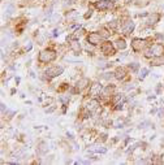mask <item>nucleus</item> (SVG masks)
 Here are the masks:
<instances>
[{
  "label": "nucleus",
  "instance_id": "nucleus-11",
  "mask_svg": "<svg viewBox=\"0 0 164 165\" xmlns=\"http://www.w3.org/2000/svg\"><path fill=\"white\" fill-rule=\"evenodd\" d=\"M103 88H104V86L102 84V82H94V83L90 84L87 95L93 96V98H99L102 95V92H103Z\"/></svg>",
  "mask_w": 164,
  "mask_h": 165
},
{
  "label": "nucleus",
  "instance_id": "nucleus-42",
  "mask_svg": "<svg viewBox=\"0 0 164 165\" xmlns=\"http://www.w3.org/2000/svg\"><path fill=\"white\" fill-rule=\"evenodd\" d=\"M0 108H1V116L4 117V115H5V113H7V111H8V108H7V105H5L4 103L0 104Z\"/></svg>",
  "mask_w": 164,
  "mask_h": 165
},
{
  "label": "nucleus",
  "instance_id": "nucleus-30",
  "mask_svg": "<svg viewBox=\"0 0 164 165\" xmlns=\"http://www.w3.org/2000/svg\"><path fill=\"white\" fill-rule=\"evenodd\" d=\"M77 1V0H61V3H63V7L65 8V9H68V8H70L73 4H74Z\"/></svg>",
  "mask_w": 164,
  "mask_h": 165
},
{
  "label": "nucleus",
  "instance_id": "nucleus-47",
  "mask_svg": "<svg viewBox=\"0 0 164 165\" xmlns=\"http://www.w3.org/2000/svg\"><path fill=\"white\" fill-rule=\"evenodd\" d=\"M14 79H16V84H18V83H20V81H21V78H20V77H16Z\"/></svg>",
  "mask_w": 164,
  "mask_h": 165
},
{
  "label": "nucleus",
  "instance_id": "nucleus-13",
  "mask_svg": "<svg viewBox=\"0 0 164 165\" xmlns=\"http://www.w3.org/2000/svg\"><path fill=\"white\" fill-rule=\"evenodd\" d=\"M162 20V13L160 12H152L147 16V18H146V26L147 27H152L158 25Z\"/></svg>",
  "mask_w": 164,
  "mask_h": 165
},
{
  "label": "nucleus",
  "instance_id": "nucleus-14",
  "mask_svg": "<svg viewBox=\"0 0 164 165\" xmlns=\"http://www.w3.org/2000/svg\"><path fill=\"white\" fill-rule=\"evenodd\" d=\"M68 47H69V49L72 51V53L74 56L81 55V52H82V44L80 42V39H70Z\"/></svg>",
  "mask_w": 164,
  "mask_h": 165
},
{
  "label": "nucleus",
  "instance_id": "nucleus-41",
  "mask_svg": "<svg viewBox=\"0 0 164 165\" xmlns=\"http://www.w3.org/2000/svg\"><path fill=\"white\" fill-rule=\"evenodd\" d=\"M150 125H151L150 121H143V122H141V124H139V126H138V127H139V129H146V127H149Z\"/></svg>",
  "mask_w": 164,
  "mask_h": 165
},
{
  "label": "nucleus",
  "instance_id": "nucleus-50",
  "mask_svg": "<svg viewBox=\"0 0 164 165\" xmlns=\"http://www.w3.org/2000/svg\"><path fill=\"white\" fill-rule=\"evenodd\" d=\"M14 92H16V88H12V90H10V94H12V95H13Z\"/></svg>",
  "mask_w": 164,
  "mask_h": 165
},
{
  "label": "nucleus",
  "instance_id": "nucleus-1",
  "mask_svg": "<svg viewBox=\"0 0 164 165\" xmlns=\"http://www.w3.org/2000/svg\"><path fill=\"white\" fill-rule=\"evenodd\" d=\"M57 59V52L52 48H44L38 53V62L42 65H47Z\"/></svg>",
  "mask_w": 164,
  "mask_h": 165
},
{
  "label": "nucleus",
  "instance_id": "nucleus-26",
  "mask_svg": "<svg viewBox=\"0 0 164 165\" xmlns=\"http://www.w3.org/2000/svg\"><path fill=\"white\" fill-rule=\"evenodd\" d=\"M125 124H126L125 120H121V118H118V120L113 124V127H116V129H124V127H125Z\"/></svg>",
  "mask_w": 164,
  "mask_h": 165
},
{
  "label": "nucleus",
  "instance_id": "nucleus-49",
  "mask_svg": "<svg viewBox=\"0 0 164 165\" xmlns=\"http://www.w3.org/2000/svg\"><path fill=\"white\" fill-rule=\"evenodd\" d=\"M59 1H60V0H52V4H54V5H55V4H56V3H59Z\"/></svg>",
  "mask_w": 164,
  "mask_h": 165
},
{
  "label": "nucleus",
  "instance_id": "nucleus-40",
  "mask_svg": "<svg viewBox=\"0 0 164 165\" xmlns=\"http://www.w3.org/2000/svg\"><path fill=\"white\" fill-rule=\"evenodd\" d=\"M60 20V14L57 13H54L52 14V18H51V21H52V24H57V21Z\"/></svg>",
  "mask_w": 164,
  "mask_h": 165
},
{
  "label": "nucleus",
  "instance_id": "nucleus-45",
  "mask_svg": "<svg viewBox=\"0 0 164 165\" xmlns=\"http://www.w3.org/2000/svg\"><path fill=\"white\" fill-rule=\"evenodd\" d=\"M66 136H68L69 139H73V135H72V133H69V131L66 133Z\"/></svg>",
  "mask_w": 164,
  "mask_h": 165
},
{
  "label": "nucleus",
  "instance_id": "nucleus-44",
  "mask_svg": "<svg viewBox=\"0 0 164 165\" xmlns=\"http://www.w3.org/2000/svg\"><path fill=\"white\" fill-rule=\"evenodd\" d=\"M149 14H150L149 12H142V13H138L137 16H138V17H147Z\"/></svg>",
  "mask_w": 164,
  "mask_h": 165
},
{
  "label": "nucleus",
  "instance_id": "nucleus-12",
  "mask_svg": "<svg viewBox=\"0 0 164 165\" xmlns=\"http://www.w3.org/2000/svg\"><path fill=\"white\" fill-rule=\"evenodd\" d=\"M115 72V79H117V81H126L129 74H130V72H129L128 66H117L116 69L113 70Z\"/></svg>",
  "mask_w": 164,
  "mask_h": 165
},
{
  "label": "nucleus",
  "instance_id": "nucleus-6",
  "mask_svg": "<svg viewBox=\"0 0 164 165\" xmlns=\"http://www.w3.org/2000/svg\"><path fill=\"white\" fill-rule=\"evenodd\" d=\"M99 47H100V52L103 53V56H106V57H109V56H115L116 52H117V49H116V47H115L113 42L108 41V39H106V41L102 43Z\"/></svg>",
  "mask_w": 164,
  "mask_h": 165
},
{
  "label": "nucleus",
  "instance_id": "nucleus-46",
  "mask_svg": "<svg viewBox=\"0 0 164 165\" xmlns=\"http://www.w3.org/2000/svg\"><path fill=\"white\" fill-rule=\"evenodd\" d=\"M150 113H151V115H155V113H156V108H152V109L150 111Z\"/></svg>",
  "mask_w": 164,
  "mask_h": 165
},
{
  "label": "nucleus",
  "instance_id": "nucleus-9",
  "mask_svg": "<svg viewBox=\"0 0 164 165\" xmlns=\"http://www.w3.org/2000/svg\"><path fill=\"white\" fill-rule=\"evenodd\" d=\"M104 41H106V39L100 35L99 31H91V33H87L86 34V43L94 45V47L100 45Z\"/></svg>",
  "mask_w": 164,
  "mask_h": 165
},
{
  "label": "nucleus",
  "instance_id": "nucleus-51",
  "mask_svg": "<svg viewBox=\"0 0 164 165\" xmlns=\"http://www.w3.org/2000/svg\"><path fill=\"white\" fill-rule=\"evenodd\" d=\"M113 1H115V3H117V1H121V0H113Z\"/></svg>",
  "mask_w": 164,
  "mask_h": 165
},
{
  "label": "nucleus",
  "instance_id": "nucleus-32",
  "mask_svg": "<svg viewBox=\"0 0 164 165\" xmlns=\"http://www.w3.org/2000/svg\"><path fill=\"white\" fill-rule=\"evenodd\" d=\"M107 140H108V134H107V133H102L99 135V138H98V142H99V143H104V142H107Z\"/></svg>",
  "mask_w": 164,
  "mask_h": 165
},
{
  "label": "nucleus",
  "instance_id": "nucleus-25",
  "mask_svg": "<svg viewBox=\"0 0 164 165\" xmlns=\"http://www.w3.org/2000/svg\"><path fill=\"white\" fill-rule=\"evenodd\" d=\"M100 78L104 79V81H107V82H109L111 79L115 78V72H106V73H103V74L100 76Z\"/></svg>",
  "mask_w": 164,
  "mask_h": 165
},
{
  "label": "nucleus",
  "instance_id": "nucleus-43",
  "mask_svg": "<svg viewBox=\"0 0 164 165\" xmlns=\"http://www.w3.org/2000/svg\"><path fill=\"white\" fill-rule=\"evenodd\" d=\"M133 88H134L133 83H126L125 86H124V91H129V90H133Z\"/></svg>",
  "mask_w": 164,
  "mask_h": 165
},
{
  "label": "nucleus",
  "instance_id": "nucleus-29",
  "mask_svg": "<svg viewBox=\"0 0 164 165\" xmlns=\"http://www.w3.org/2000/svg\"><path fill=\"white\" fill-rule=\"evenodd\" d=\"M52 9H54V4H50L48 7L44 9V16L48 17V18H50V17H52V14H54L52 13Z\"/></svg>",
  "mask_w": 164,
  "mask_h": 165
},
{
  "label": "nucleus",
  "instance_id": "nucleus-35",
  "mask_svg": "<svg viewBox=\"0 0 164 165\" xmlns=\"http://www.w3.org/2000/svg\"><path fill=\"white\" fill-rule=\"evenodd\" d=\"M154 39H155V41H159V42H163L164 41V34H162V33H155L154 34Z\"/></svg>",
  "mask_w": 164,
  "mask_h": 165
},
{
  "label": "nucleus",
  "instance_id": "nucleus-34",
  "mask_svg": "<svg viewBox=\"0 0 164 165\" xmlns=\"http://www.w3.org/2000/svg\"><path fill=\"white\" fill-rule=\"evenodd\" d=\"M33 49V42H26L25 43V45H24V51L25 52H30V51Z\"/></svg>",
  "mask_w": 164,
  "mask_h": 165
},
{
  "label": "nucleus",
  "instance_id": "nucleus-31",
  "mask_svg": "<svg viewBox=\"0 0 164 165\" xmlns=\"http://www.w3.org/2000/svg\"><path fill=\"white\" fill-rule=\"evenodd\" d=\"M134 4L137 5V7H146V5L150 4V1L149 0H135Z\"/></svg>",
  "mask_w": 164,
  "mask_h": 165
},
{
  "label": "nucleus",
  "instance_id": "nucleus-21",
  "mask_svg": "<svg viewBox=\"0 0 164 165\" xmlns=\"http://www.w3.org/2000/svg\"><path fill=\"white\" fill-rule=\"evenodd\" d=\"M89 152H94V153H107V147H104V146H91V148H89L87 150Z\"/></svg>",
  "mask_w": 164,
  "mask_h": 165
},
{
  "label": "nucleus",
  "instance_id": "nucleus-7",
  "mask_svg": "<svg viewBox=\"0 0 164 165\" xmlns=\"http://www.w3.org/2000/svg\"><path fill=\"white\" fill-rule=\"evenodd\" d=\"M120 22H122L120 26V33L124 37H130L135 29V22L130 18H125L124 21H120Z\"/></svg>",
  "mask_w": 164,
  "mask_h": 165
},
{
  "label": "nucleus",
  "instance_id": "nucleus-18",
  "mask_svg": "<svg viewBox=\"0 0 164 165\" xmlns=\"http://www.w3.org/2000/svg\"><path fill=\"white\" fill-rule=\"evenodd\" d=\"M164 65V56H154L150 60V66H163Z\"/></svg>",
  "mask_w": 164,
  "mask_h": 165
},
{
  "label": "nucleus",
  "instance_id": "nucleus-8",
  "mask_svg": "<svg viewBox=\"0 0 164 165\" xmlns=\"http://www.w3.org/2000/svg\"><path fill=\"white\" fill-rule=\"evenodd\" d=\"M115 92H116V84L109 83V84H107V86H104L103 92L99 96V99L103 101V103L108 104V103H111V99H112V96H113Z\"/></svg>",
  "mask_w": 164,
  "mask_h": 165
},
{
  "label": "nucleus",
  "instance_id": "nucleus-48",
  "mask_svg": "<svg viewBox=\"0 0 164 165\" xmlns=\"http://www.w3.org/2000/svg\"><path fill=\"white\" fill-rule=\"evenodd\" d=\"M155 98H156V95H152V96H149L147 100H152V99H155Z\"/></svg>",
  "mask_w": 164,
  "mask_h": 165
},
{
  "label": "nucleus",
  "instance_id": "nucleus-3",
  "mask_svg": "<svg viewBox=\"0 0 164 165\" xmlns=\"http://www.w3.org/2000/svg\"><path fill=\"white\" fill-rule=\"evenodd\" d=\"M102 101L99 98H93V96H89V98L86 99V101H85L83 107L86 108L87 111H90L93 113V115H97V113L102 112Z\"/></svg>",
  "mask_w": 164,
  "mask_h": 165
},
{
  "label": "nucleus",
  "instance_id": "nucleus-22",
  "mask_svg": "<svg viewBox=\"0 0 164 165\" xmlns=\"http://www.w3.org/2000/svg\"><path fill=\"white\" fill-rule=\"evenodd\" d=\"M125 99V95H124V92H115L113 96H112V99H111V104H116L118 103V101H121Z\"/></svg>",
  "mask_w": 164,
  "mask_h": 165
},
{
  "label": "nucleus",
  "instance_id": "nucleus-2",
  "mask_svg": "<svg viewBox=\"0 0 164 165\" xmlns=\"http://www.w3.org/2000/svg\"><path fill=\"white\" fill-rule=\"evenodd\" d=\"M154 41V38H133L132 42H130V47L132 51L134 53H139V52H143V51L149 47V45H152L150 42Z\"/></svg>",
  "mask_w": 164,
  "mask_h": 165
},
{
  "label": "nucleus",
  "instance_id": "nucleus-27",
  "mask_svg": "<svg viewBox=\"0 0 164 165\" xmlns=\"http://www.w3.org/2000/svg\"><path fill=\"white\" fill-rule=\"evenodd\" d=\"M16 10V5L14 4H8L7 7H5L4 9V13H7V14H12L13 12Z\"/></svg>",
  "mask_w": 164,
  "mask_h": 165
},
{
  "label": "nucleus",
  "instance_id": "nucleus-17",
  "mask_svg": "<svg viewBox=\"0 0 164 165\" xmlns=\"http://www.w3.org/2000/svg\"><path fill=\"white\" fill-rule=\"evenodd\" d=\"M152 49H154L155 56H164V43L163 42H156L152 44Z\"/></svg>",
  "mask_w": 164,
  "mask_h": 165
},
{
  "label": "nucleus",
  "instance_id": "nucleus-19",
  "mask_svg": "<svg viewBox=\"0 0 164 165\" xmlns=\"http://www.w3.org/2000/svg\"><path fill=\"white\" fill-rule=\"evenodd\" d=\"M70 92L68 91V92H65V94H63L61 92L60 95H59V101L61 103V105H68L69 104V101H70Z\"/></svg>",
  "mask_w": 164,
  "mask_h": 165
},
{
  "label": "nucleus",
  "instance_id": "nucleus-4",
  "mask_svg": "<svg viewBox=\"0 0 164 165\" xmlns=\"http://www.w3.org/2000/svg\"><path fill=\"white\" fill-rule=\"evenodd\" d=\"M64 73V66L61 65H50L48 68H46L43 72V74L46 76L47 81H51L56 77H60Z\"/></svg>",
  "mask_w": 164,
  "mask_h": 165
},
{
  "label": "nucleus",
  "instance_id": "nucleus-15",
  "mask_svg": "<svg viewBox=\"0 0 164 165\" xmlns=\"http://www.w3.org/2000/svg\"><path fill=\"white\" fill-rule=\"evenodd\" d=\"M78 16H80V13L77 12V10H68V12H65V21L68 22L69 25L74 24V22H77V18Z\"/></svg>",
  "mask_w": 164,
  "mask_h": 165
},
{
  "label": "nucleus",
  "instance_id": "nucleus-28",
  "mask_svg": "<svg viewBox=\"0 0 164 165\" xmlns=\"http://www.w3.org/2000/svg\"><path fill=\"white\" fill-rule=\"evenodd\" d=\"M38 151H39V155H46L48 148H47V144L46 143H41V146L38 147Z\"/></svg>",
  "mask_w": 164,
  "mask_h": 165
},
{
  "label": "nucleus",
  "instance_id": "nucleus-24",
  "mask_svg": "<svg viewBox=\"0 0 164 165\" xmlns=\"http://www.w3.org/2000/svg\"><path fill=\"white\" fill-rule=\"evenodd\" d=\"M150 69L149 68H141L139 72H138V81H143V79L149 76Z\"/></svg>",
  "mask_w": 164,
  "mask_h": 165
},
{
  "label": "nucleus",
  "instance_id": "nucleus-36",
  "mask_svg": "<svg viewBox=\"0 0 164 165\" xmlns=\"http://www.w3.org/2000/svg\"><path fill=\"white\" fill-rule=\"evenodd\" d=\"M163 90H164L163 83H158V84H156V87H155V92H156V95H160Z\"/></svg>",
  "mask_w": 164,
  "mask_h": 165
},
{
  "label": "nucleus",
  "instance_id": "nucleus-37",
  "mask_svg": "<svg viewBox=\"0 0 164 165\" xmlns=\"http://www.w3.org/2000/svg\"><path fill=\"white\" fill-rule=\"evenodd\" d=\"M16 115V111H7V113H5V115H4V117H7L8 118V120H10V118H13V116ZM3 117V118H4Z\"/></svg>",
  "mask_w": 164,
  "mask_h": 165
},
{
  "label": "nucleus",
  "instance_id": "nucleus-16",
  "mask_svg": "<svg viewBox=\"0 0 164 165\" xmlns=\"http://www.w3.org/2000/svg\"><path fill=\"white\" fill-rule=\"evenodd\" d=\"M113 44H115V47H116L117 51H124V49H126V47H128V43L125 41V38H121V37L116 38L113 41Z\"/></svg>",
  "mask_w": 164,
  "mask_h": 165
},
{
  "label": "nucleus",
  "instance_id": "nucleus-23",
  "mask_svg": "<svg viewBox=\"0 0 164 165\" xmlns=\"http://www.w3.org/2000/svg\"><path fill=\"white\" fill-rule=\"evenodd\" d=\"M154 56H155V53H154V49H152V45H149V47L143 51V57L147 59V60H151Z\"/></svg>",
  "mask_w": 164,
  "mask_h": 165
},
{
  "label": "nucleus",
  "instance_id": "nucleus-38",
  "mask_svg": "<svg viewBox=\"0 0 164 165\" xmlns=\"http://www.w3.org/2000/svg\"><path fill=\"white\" fill-rule=\"evenodd\" d=\"M56 108H57V107L52 104V105H51L50 108H46V109H44V112H46L47 115H50V113H52V112H55V111H56Z\"/></svg>",
  "mask_w": 164,
  "mask_h": 165
},
{
  "label": "nucleus",
  "instance_id": "nucleus-20",
  "mask_svg": "<svg viewBox=\"0 0 164 165\" xmlns=\"http://www.w3.org/2000/svg\"><path fill=\"white\" fill-rule=\"evenodd\" d=\"M126 66H128L129 72L133 73V74H137V73L139 72V69H141L139 62H137V61H132V62H129V64H128Z\"/></svg>",
  "mask_w": 164,
  "mask_h": 165
},
{
  "label": "nucleus",
  "instance_id": "nucleus-5",
  "mask_svg": "<svg viewBox=\"0 0 164 165\" xmlns=\"http://www.w3.org/2000/svg\"><path fill=\"white\" fill-rule=\"evenodd\" d=\"M91 7L98 12H108V10L113 9L115 1L113 0H97L91 4Z\"/></svg>",
  "mask_w": 164,
  "mask_h": 165
},
{
  "label": "nucleus",
  "instance_id": "nucleus-33",
  "mask_svg": "<svg viewBox=\"0 0 164 165\" xmlns=\"http://www.w3.org/2000/svg\"><path fill=\"white\" fill-rule=\"evenodd\" d=\"M93 13H94V8H93V7H90V8L87 9V12L83 14V18H85V20H89L90 17L93 16Z\"/></svg>",
  "mask_w": 164,
  "mask_h": 165
},
{
  "label": "nucleus",
  "instance_id": "nucleus-39",
  "mask_svg": "<svg viewBox=\"0 0 164 165\" xmlns=\"http://www.w3.org/2000/svg\"><path fill=\"white\" fill-rule=\"evenodd\" d=\"M60 34H61V29L56 27V29H54V31H52V38H57Z\"/></svg>",
  "mask_w": 164,
  "mask_h": 165
},
{
  "label": "nucleus",
  "instance_id": "nucleus-10",
  "mask_svg": "<svg viewBox=\"0 0 164 165\" xmlns=\"http://www.w3.org/2000/svg\"><path fill=\"white\" fill-rule=\"evenodd\" d=\"M90 84H91V79L87 78V77H81L80 79L76 81V83L73 84V87L76 90V94H80L82 91L87 90L90 87Z\"/></svg>",
  "mask_w": 164,
  "mask_h": 165
}]
</instances>
